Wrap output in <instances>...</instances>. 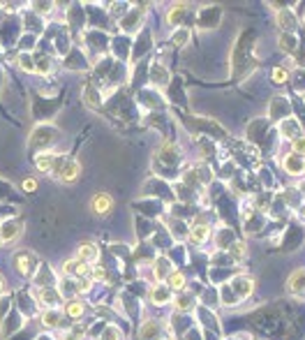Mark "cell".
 Returning <instances> with one entry per match:
<instances>
[{
	"label": "cell",
	"mask_w": 305,
	"mask_h": 340,
	"mask_svg": "<svg viewBox=\"0 0 305 340\" xmlns=\"http://www.w3.org/2000/svg\"><path fill=\"white\" fill-rule=\"evenodd\" d=\"M173 44H176V47H185L187 42H190V30H187V28H178V30H176V33H173Z\"/></svg>",
	"instance_id": "obj_20"
},
{
	"label": "cell",
	"mask_w": 305,
	"mask_h": 340,
	"mask_svg": "<svg viewBox=\"0 0 305 340\" xmlns=\"http://www.w3.org/2000/svg\"><path fill=\"white\" fill-rule=\"evenodd\" d=\"M280 47H282V51H294L296 49V37L294 35H280Z\"/></svg>",
	"instance_id": "obj_21"
},
{
	"label": "cell",
	"mask_w": 305,
	"mask_h": 340,
	"mask_svg": "<svg viewBox=\"0 0 305 340\" xmlns=\"http://www.w3.org/2000/svg\"><path fill=\"white\" fill-rule=\"evenodd\" d=\"M292 148H294V153H296V155L305 158V134H303V137H296V139H294Z\"/></svg>",
	"instance_id": "obj_22"
},
{
	"label": "cell",
	"mask_w": 305,
	"mask_h": 340,
	"mask_svg": "<svg viewBox=\"0 0 305 340\" xmlns=\"http://www.w3.org/2000/svg\"><path fill=\"white\" fill-rule=\"evenodd\" d=\"M42 322H44V327H49V329L60 327V322H63V315H60L58 308H47V310L42 313Z\"/></svg>",
	"instance_id": "obj_15"
},
{
	"label": "cell",
	"mask_w": 305,
	"mask_h": 340,
	"mask_svg": "<svg viewBox=\"0 0 305 340\" xmlns=\"http://www.w3.org/2000/svg\"><path fill=\"white\" fill-rule=\"evenodd\" d=\"M79 176H81V162L79 160H65V165L60 167L56 178H60V183H74V180H79Z\"/></svg>",
	"instance_id": "obj_4"
},
{
	"label": "cell",
	"mask_w": 305,
	"mask_h": 340,
	"mask_svg": "<svg viewBox=\"0 0 305 340\" xmlns=\"http://www.w3.org/2000/svg\"><path fill=\"white\" fill-rule=\"evenodd\" d=\"M0 246H2V239H0Z\"/></svg>",
	"instance_id": "obj_29"
},
{
	"label": "cell",
	"mask_w": 305,
	"mask_h": 340,
	"mask_svg": "<svg viewBox=\"0 0 305 340\" xmlns=\"http://www.w3.org/2000/svg\"><path fill=\"white\" fill-rule=\"evenodd\" d=\"M63 340H79V336H76V334H67Z\"/></svg>",
	"instance_id": "obj_27"
},
{
	"label": "cell",
	"mask_w": 305,
	"mask_h": 340,
	"mask_svg": "<svg viewBox=\"0 0 305 340\" xmlns=\"http://www.w3.org/2000/svg\"><path fill=\"white\" fill-rule=\"evenodd\" d=\"M19 229H21L19 222H5V225L0 227V239H2V243H12V241H16V236L21 234Z\"/></svg>",
	"instance_id": "obj_11"
},
{
	"label": "cell",
	"mask_w": 305,
	"mask_h": 340,
	"mask_svg": "<svg viewBox=\"0 0 305 340\" xmlns=\"http://www.w3.org/2000/svg\"><path fill=\"white\" fill-rule=\"evenodd\" d=\"M278 26L285 30V33H294L296 28V16H294L289 9H280L278 12Z\"/></svg>",
	"instance_id": "obj_13"
},
{
	"label": "cell",
	"mask_w": 305,
	"mask_h": 340,
	"mask_svg": "<svg viewBox=\"0 0 305 340\" xmlns=\"http://www.w3.org/2000/svg\"><path fill=\"white\" fill-rule=\"evenodd\" d=\"M287 79H289V70H287V67H273L271 70L273 84H287Z\"/></svg>",
	"instance_id": "obj_19"
},
{
	"label": "cell",
	"mask_w": 305,
	"mask_h": 340,
	"mask_svg": "<svg viewBox=\"0 0 305 340\" xmlns=\"http://www.w3.org/2000/svg\"><path fill=\"white\" fill-rule=\"evenodd\" d=\"M211 239V227L208 225H194L192 229H190V241H192L194 246H204L206 241Z\"/></svg>",
	"instance_id": "obj_9"
},
{
	"label": "cell",
	"mask_w": 305,
	"mask_h": 340,
	"mask_svg": "<svg viewBox=\"0 0 305 340\" xmlns=\"http://www.w3.org/2000/svg\"><path fill=\"white\" fill-rule=\"evenodd\" d=\"M287 292L289 294H296V296H303L305 294V268H299L289 275L287 280Z\"/></svg>",
	"instance_id": "obj_8"
},
{
	"label": "cell",
	"mask_w": 305,
	"mask_h": 340,
	"mask_svg": "<svg viewBox=\"0 0 305 340\" xmlns=\"http://www.w3.org/2000/svg\"><path fill=\"white\" fill-rule=\"evenodd\" d=\"M159 334H162V327H159V322H152V320H148L146 324H141V329H139L141 340H155V338H159Z\"/></svg>",
	"instance_id": "obj_10"
},
{
	"label": "cell",
	"mask_w": 305,
	"mask_h": 340,
	"mask_svg": "<svg viewBox=\"0 0 305 340\" xmlns=\"http://www.w3.org/2000/svg\"><path fill=\"white\" fill-rule=\"evenodd\" d=\"M14 268L19 271L23 278H30L37 268V255L30 253V250H23V253L14 255Z\"/></svg>",
	"instance_id": "obj_2"
},
{
	"label": "cell",
	"mask_w": 305,
	"mask_h": 340,
	"mask_svg": "<svg viewBox=\"0 0 305 340\" xmlns=\"http://www.w3.org/2000/svg\"><path fill=\"white\" fill-rule=\"evenodd\" d=\"M151 301L155 303V306H164V303H169L171 301V289L169 287H152L151 289Z\"/></svg>",
	"instance_id": "obj_12"
},
{
	"label": "cell",
	"mask_w": 305,
	"mask_h": 340,
	"mask_svg": "<svg viewBox=\"0 0 305 340\" xmlns=\"http://www.w3.org/2000/svg\"><path fill=\"white\" fill-rule=\"evenodd\" d=\"M185 273H180V271H171L169 278H166V287L173 289V292H183L185 289Z\"/></svg>",
	"instance_id": "obj_16"
},
{
	"label": "cell",
	"mask_w": 305,
	"mask_h": 340,
	"mask_svg": "<svg viewBox=\"0 0 305 340\" xmlns=\"http://www.w3.org/2000/svg\"><path fill=\"white\" fill-rule=\"evenodd\" d=\"M63 165H65V160H60V155L49 153V151H44V153H40L35 158V167L42 173H56V176H58Z\"/></svg>",
	"instance_id": "obj_1"
},
{
	"label": "cell",
	"mask_w": 305,
	"mask_h": 340,
	"mask_svg": "<svg viewBox=\"0 0 305 340\" xmlns=\"http://www.w3.org/2000/svg\"><path fill=\"white\" fill-rule=\"evenodd\" d=\"M231 257H236V259H243V257H245V243H243V241H236L231 246Z\"/></svg>",
	"instance_id": "obj_23"
},
{
	"label": "cell",
	"mask_w": 305,
	"mask_h": 340,
	"mask_svg": "<svg viewBox=\"0 0 305 340\" xmlns=\"http://www.w3.org/2000/svg\"><path fill=\"white\" fill-rule=\"evenodd\" d=\"M102 340H120V331L116 327H106L104 329V336H102Z\"/></svg>",
	"instance_id": "obj_24"
},
{
	"label": "cell",
	"mask_w": 305,
	"mask_h": 340,
	"mask_svg": "<svg viewBox=\"0 0 305 340\" xmlns=\"http://www.w3.org/2000/svg\"><path fill=\"white\" fill-rule=\"evenodd\" d=\"M282 167H285V171L289 173V176H303L305 173V158H301V155H296V153H289V155H285Z\"/></svg>",
	"instance_id": "obj_6"
},
{
	"label": "cell",
	"mask_w": 305,
	"mask_h": 340,
	"mask_svg": "<svg viewBox=\"0 0 305 340\" xmlns=\"http://www.w3.org/2000/svg\"><path fill=\"white\" fill-rule=\"evenodd\" d=\"M113 197L109 192H97L93 194V199H90V211H93L95 215H100V218H104V215H109L113 211Z\"/></svg>",
	"instance_id": "obj_3"
},
{
	"label": "cell",
	"mask_w": 305,
	"mask_h": 340,
	"mask_svg": "<svg viewBox=\"0 0 305 340\" xmlns=\"http://www.w3.org/2000/svg\"><path fill=\"white\" fill-rule=\"evenodd\" d=\"M37 72H49V60H42V63H37Z\"/></svg>",
	"instance_id": "obj_26"
},
{
	"label": "cell",
	"mask_w": 305,
	"mask_h": 340,
	"mask_svg": "<svg viewBox=\"0 0 305 340\" xmlns=\"http://www.w3.org/2000/svg\"><path fill=\"white\" fill-rule=\"evenodd\" d=\"M173 303H176V308H178V310H190V308L194 306V296H192V294H187L185 289H183V292H178V296L173 299Z\"/></svg>",
	"instance_id": "obj_18"
},
{
	"label": "cell",
	"mask_w": 305,
	"mask_h": 340,
	"mask_svg": "<svg viewBox=\"0 0 305 340\" xmlns=\"http://www.w3.org/2000/svg\"><path fill=\"white\" fill-rule=\"evenodd\" d=\"M0 292H2V278H0Z\"/></svg>",
	"instance_id": "obj_28"
},
{
	"label": "cell",
	"mask_w": 305,
	"mask_h": 340,
	"mask_svg": "<svg viewBox=\"0 0 305 340\" xmlns=\"http://www.w3.org/2000/svg\"><path fill=\"white\" fill-rule=\"evenodd\" d=\"M185 9H187L185 2H180V5H173L171 9L166 12V23H169V26H178L180 19L185 16Z\"/></svg>",
	"instance_id": "obj_17"
},
{
	"label": "cell",
	"mask_w": 305,
	"mask_h": 340,
	"mask_svg": "<svg viewBox=\"0 0 305 340\" xmlns=\"http://www.w3.org/2000/svg\"><path fill=\"white\" fill-rule=\"evenodd\" d=\"M21 187H23V192H35L37 190V178H23Z\"/></svg>",
	"instance_id": "obj_25"
},
{
	"label": "cell",
	"mask_w": 305,
	"mask_h": 340,
	"mask_svg": "<svg viewBox=\"0 0 305 340\" xmlns=\"http://www.w3.org/2000/svg\"><path fill=\"white\" fill-rule=\"evenodd\" d=\"M76 259L88 264V266H93L95 261L100 259V250H97L95 243H81L79 250H76Z\"/></svg>",
	"instance_id": "obj_7"
},
{
	"label": "cell",
	"mask_w": 305,
	"mask_h": 340,
	"mask_svg": "<svg viewBox=\"0 0 305 340\" xmlns=\"http://www.w3.org/2000/svg\"><path fill=\"white\" fill-rule=\"evenodd\" d=\"M35 296L40 301V306L47 308H56L60 303V292L58 289H53V287H42V289H35Z\"/></svg>",
	"instance_id": "obj_5"
},
{
	"label": "cell",
	"mask_w": 305,
	"mask_h": 340,
	"mask_svg": "<svg viewBox=\"0 0 305 340\" xmlns=\"http://www.w3.org/2000/svg\"><path fill=\"white\" fill-rule=\"evenodd\" d=\"M83 313H86V306H83V301L79 299H72L65 303V315L67 317H72V320H79V317H83Z\"/></svg>",
	"instance_id": "obj_14"
}]
</instances>
